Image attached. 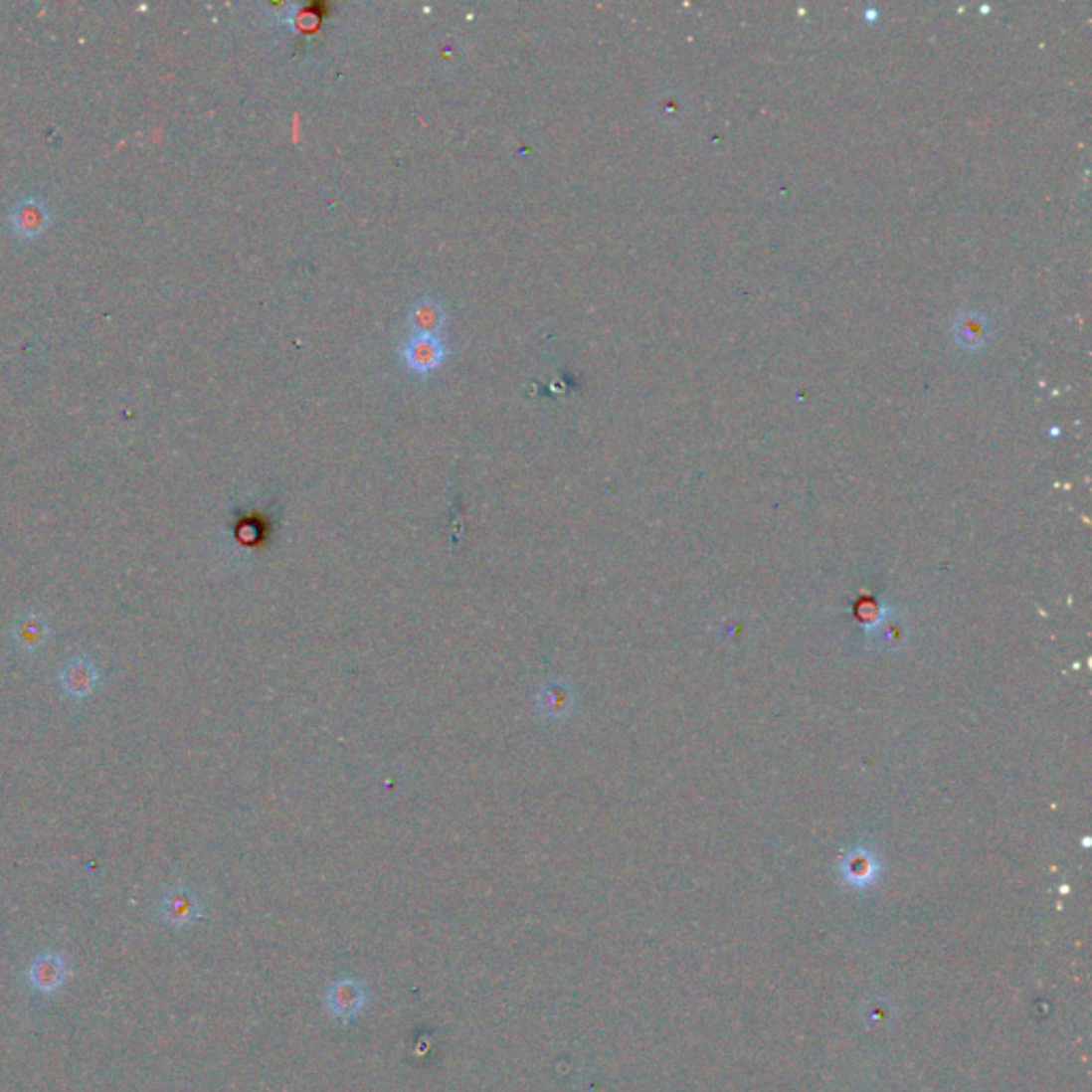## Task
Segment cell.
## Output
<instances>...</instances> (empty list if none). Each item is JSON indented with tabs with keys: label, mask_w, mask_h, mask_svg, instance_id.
<instances>
[{
	"label": "cell",
	"mask_w": 1092,
	"mask_h": 1092,
	"mask_svg": "<svg viewBox=\"0 0 1092 1092\" xmlns=\"http://www.w3.org/2000/svg\"><path fill=\"white\" fill-rule=\"evenodd\" d=\"M24 978L33 993L52 997L61 991L69 980V961L61 952H54V950L39 952L31 961V965H28Z\"/></svg>",
	"instance_id": "obj_1"
},
{
	"label": "cell",
	"mask_w": 1092,
	"mask_h": 1092,
	"mask_svg": "<svg viewBox=\"0 0 1092 1092\" xmlns=\"http://www.w3.org/2000/svg\"><path fill=\"white\" fill-rule=\"evenodd\" d=\"M160 918L173 928H188L203 918V905L199 896L188 888H171L160 896Z\"/></svg>",
	"instance_id": "obj_2"
},
{
	"label": "cell",
	"mask_w": 1092,
	"mask_h": 1092,
	"mask_svg": "<svg viewBox=\"0 0 1092 1092\" xmlns=\"http://www.w3.org/2000/svg\"><path fill=\"white\" fill-rule=\"evenodd\" d=\"M367 1001V993L359 980L354 978H342L337 980L327 993V1007L337 1017V1020H352L357 1015Z\"/></svg>",
	"instance_id": "obj_3"
},
{
	"label": "cell",
	"mask_w": 1092,
	"mask_h": 1092,
	"mask_svg": "<svg viewBox=\"0 0 1092 1092\" xmlns=\"http://www.w3.org/2000/svg\"><path fill=\"white\" fill-rule=\"evenodd\" d=\"M572 704H574V698H572L570 687L559 681L546 683L538 693V711L544 717L555 719V721L568 717L572 713Z\"/></svg>",
	"instance_id": "obj_4"
},
{
	"label": "cell",
	"mask_w": 1092,
	"mask_h": 1092,
	"mask_svg": "<svg viewBox=\"0 0 1092 1092\" xmlns=\"http://www.w3.org/2000/svg\"><path fill=\"white\" fill-rule=\"evenodd\" d=\"M46 225H48V214L43 210V205L35 201H26L20 205V210L16 212V229L22 235L31 238V235H37Z\"/></svg>",
	"instance_id": "obj_5"
},
{
	"label": "cell",
	"mask_w": 1092,
	"mask_h": 1092,
	"mask_svg": "<svg viewBox=\"0 0 1092 1092\" xmlns=\"http://www.w3.org/2000/svg\"><path fill=\"white\" fill-rule=\"evenodd\" d=\"M408 359L412 365L421 367V370L436 365L440 359L438 342H434V339H417V342H412L408 350Z\"/></svg>",
	"instance_id": "obj_6"
},
{
	"label": "cell",
	"mask_w": 1092,
	"mask_h": 1092,
	"mask_svg": "<svg viewBox=\"0 0 1092 1092\" xmlns=\"http://www.w3.org/2000/svg\"><path fill=\"white\" fill-rule=\"evenodd\" d=\"M92 678H94L92 670L88 668L84 661H78V663H73V666L67 672V687H71L76 693H86L88 689H91Z\"/></svg>",
	"instance_id": "obj_7"
}]
</instances>
